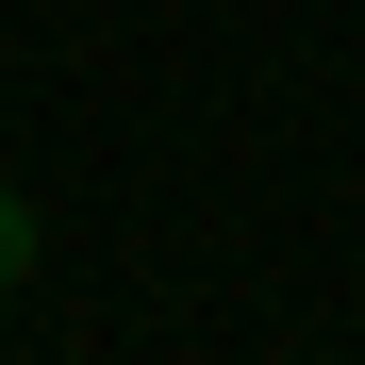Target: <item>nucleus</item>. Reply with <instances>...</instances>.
I'll return each mask as SVG.
<instances>
[{"label":"nucleus","mask_w":365,"mask_h":365,"mask_svg":"<svg viewBox=\"0 0 365 365\" xmlns=\"http://www.w3.org/2000/svg\"><path fill=\"white\" fill-rule=\"evenodd\" d=\"M34 250H50V216L17 200V182H0V299H17V282H34Z\"/></svg>","instance_id":"nucleus-1"}]
</instances>
